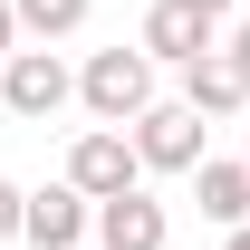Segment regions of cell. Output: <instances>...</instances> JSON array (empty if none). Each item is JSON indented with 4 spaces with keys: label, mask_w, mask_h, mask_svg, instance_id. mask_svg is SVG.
<instances>
[{
    "label": "cell",
    "mask_w": 250,
    "mask_h": 250,
    "mask_svg": "<svg viewBox=\"0 0 250 250\" xmlns=\"http://www.w3.org/2000/svg\"><path fill=\"white\" fill-rule=\"evenodd\" d=\"M77 106L125 135V125L154 106V58H145V48H96V58L77 67Z\"/></svg>",
    "instance_id": "6da1fadb"
},
{
    "label": "cell",
    "mask_w": 250,
    "mask_h": 250,
    "mask_svg": "<svg viewBox=\"0 0 250 250\" xmlns=\"http://www.w3.org/2000/svg\"><path fill=\"white\" fill-rule=\"evenodd\" d=\"M125 135H135V154H145V173H202V135H212V125L192 116L183 96H154V106H145V116L125 125Z\"/></svg>",
    "instance_id": "7a4b0ae2"
},
{
    "label": "cell",
    "mask_w": 250,
    "mask_h": 250,
    "mask_svg": "<svg viewBox=\"0 0 250 250\" xmlns=\"http://www.w3.org/2000/svg\"><path fill=\"white\" fill-rule=\"evenodd\" d=\"M67 183L87 192V202L145 192V154H135V135H116V125H87V135L67 145Z\"/></svg>",
    "instance_id": "3957f363"
},
{
    "label": "cell",
    "mask_w": 250,
    "mask_h": 250,
    "mask_svg": "<svg viewBox=\"0 0 250 250\" xmlns=\"http://www.w3.org/2000/svg\"><path fill=\"white\" fill-rule=\"evenodd\" d=\"M67 96H77V67H67L58 48H20V58L0 67V106H10L20 125H48Z\"/></svg>",
    "instance_id": "277c9868"
},
{
    "label": "cell",
    "mask_w": 250,
    "mask_h": 250,
    "mask_svg": "<svg viewBox=\"0 0 250 250\" xmlns=\"http://www.w3.org/2000/svg\"><path fill=\"white\" fill-rule=\"evenodd\" d=\"M221 39H231V29H221L212 10H192V0H154L145 29H135V48H145L154 67H192V58H212Z\"/></svg>",
    "instance_id": "5b68a950"
},
{
    "label": "cell",
    "mask_w": 250,
    "mask_h": 250,
    "mask_svg": "<svg viewBox=\"0 0 250 250\" xmlns=\"http://www.w3.org/2000/svg\"><path fill=\"white\" fill-rule=\"evenodd\" d=\"M20 241H29V250H96V202L67 183V173H58V183H39V192H29V231H20Z\"/></svg>",
    "instance_id": "8992f818"
},
{
    "label": "cell",
    "mask_w": 250,
    "mask_h": 250,
    "mask_svg": "<svg viewBox=\"0 0 250 250\" xmlns=\"http://www.w3.org/2000/svg\"><path fill=\"white\" fill-rule=\"evenodd\" d=\"M173 241V221H164L154 192H116V202H96V250H164Z\"/></svg>",
    "instance_id": "52a82bcc"
},
{
    "label": "cell",
    "mask_w": 250,
    "mask_h": 250,
    "mask_svg": "<svg viewBox=\"0 0 250 250\" xmlns=\"http://www.w3.org/2000/svg\"><path fill=\"white\" fill-rule=\"evenodd\" d=\"M183 106H192L202 125H221V116H241V106H250V77L212 48V58H192V67H183Z\"/></svg>",
    "instance_id": "ba28073f"
},
{
    "label": "cell",
    "mask_w": 250,
    "mask_h": 250,
    "mask_svg": "<svg viewBox=\"0 0 250 250\" xmlns=\"http://www.w3.org/2000/svg\"><path fill=\"white\" fill-rule=\"evenodd\" d=\"M192 202H202V221H212V231H241L250 221V164L231 154V164H202V173H192Z\"/></svg>",
    "instance_id": "9c48e42d"
},
{
    "label": "cell",
    "mask_w": 250,
    "mask_h": 250,
    "mask_svg": "<svg viewBox=\"0 0 250 250\" xmlns=\"http://www.w3.org/2000/svg\"><path fill=\"white\" fill-rule=\"evenodd\" d=\"M10 10H20V39H39V48H48V39H77V29H87L96 0H10Z\"/></svg>",
    "instance_id": "30bf717a"
},
{
    "label": "cell",
    "mask_w": 250,
    "mask_h": 250,
    "mask_svg": "<svg viewBox=\"0 0 250 250\" xmlns=\"http://www.w3.org/2000/svg\"><path fill=\"white\" fill-rule=\"evenodd\" d=\"M20 231H29V192L0 173V241H20Z\"/></svg>",
    "instance_id": "8fae6325"
},
{
    "label": "cell",
    "mask_w": 250,
    "mask_h": 250,
    "mask_svg": "<svg viewBox=\"0 0 250 250\" xmlns=\"http://www.w3.org/2000/svg\"><path fill=\"white\" fill-rule=\"evenodd\" d=\"M221 58H231V67L250 77V20H231V39H221Z\"/></svg>",
    "instance_id": "7c38bea8"
},
{
    "label": "cell",
    "mask_w": 250,
    "mask_h": 250,
    "mask_svg": "<svg viewBox=\"0 0 250 250\" xmlns=\"http://www.w3.org/2000/svg\"><path fill=\"white\" fill-rule=\"evenodd\" d=\"M221 250H250V221H241V231H221Z\"/></svg>",
    "instance_id": "4fadbf2b"
},
{
    "label": "cell",
    "mask_w": 250,
    "mask_h": 250,
    "mask_svg": "<svg viewBox=\"0 0 250 250\" xmlns=\"http://www.w3.org/2000/svg\"><path fill=\"white\" fill-rule=\"evenodd\" d=\"M192 10H212V20H231V0H192Z\"/></svg>",
    "instance_id": "5bb4252c"
},
{
    "label": "cell",
    "mask_w": 250,
    "mask_h": 250,
    "mask_svg": "<svg viewBox=\"0 0 250 250\" xmlns=\"http://www.w3.org/2000/svg\"><path fill=\"white\" fill-rule=\"evenodd\" d=\"M241 164H250V145H241Z\"/></svg>",
    "instance_id": "9a60e30c"
}]
</instances>
